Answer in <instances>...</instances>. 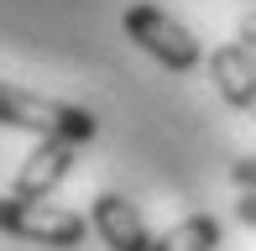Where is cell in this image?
Listing matches in <instances>:
<instances>
[{
  "label": "cell",
  "instance_id": "6da1fadb",
  "mask_svg": "<svg viewBox=\"0 0 256 251\" xmlns=\"http://www.w3.org/2000/svg\"><path fill=\"white\" fill-rule=\"evenodd\" d=\"M0 126L32 131V136H42V142H74V146H89L100 136L94 110L32 94V89H16V84H0Z\"/></svg>",
  "mask_w": 256,
  "mask_h": 251
},
{
  "label": "cell",
  "instance_id": "7a4b0ae2",
  "mask_svg": "<svg viewBox=\"0 0 256 251\" xmlns=\"http://www.w3.org/2000/svg\"><path fill=\"white\" fill-rule=\"evenodd\" d=\"M0 236L10 241H32L48 251H74L89 236V220L74 210H58L48 199H21V194H0Z\"/></svg>",
  "mask_w": 256,
  "mask_h": 251
},
{
  "label": "cell",
  "instance_id": "3957f363",
  "mask_svg": "<svg viewBox=\"0 0 256 251\" xmlns=\"http://www.w3.org/2000/svg\"><path fill=\"white\" fill-rule=\"evenodd\" d=\"M120 26L146 58H157L162 68H172V74H194V68L204 63L199 37H194L183 21H172L168 10H157V6H131L120 16Z\"/></svg>",
  "mask_w": 256,
  "mask_h": 251
},
{
  "label": "cell",
  "instance_id": "277c9868",
  "mask_svg": "<svg viewBox=\"0 0 256 251\" xmlns=\"http://www.w3.org/2000/svg\"><path fill=\"white\" fill-rule=\"evenodd\" d=\"M89 225L110 251H152L157 236H146V220L136 214V204L126 194H100L94 210H89Z\"/></svg>",
  "mask_w": 256,
  "mask_h": 251
},
{
  "label": "cell",
  "instance_id": "5b68a950",
  "mask_svg": "<svg viewBox=\"0 0 256 251\" xmlns=\"http://www.w3.org/2000/svg\"><path fill=\"white\" fill-rule=\"evenodd\" d=\"M209 78H214L220 100L230 110H256V52L246 42H225L209 58Z\"/></svg>",
  "mask_w": 256,
  "mask_h": 251
},
{
  "label": "cell",
  "instance_id": "8992f818",
  "mask_svg": "<svg viewBox=\"0 0 256 251\" xmlns=\"http://www.w3.org/2000/svg\"><path fill=\"white\" fill-rule=\"evenodd\" d=\"M74 142H37L32 146V157L21 162L16 184H10V194H21V199H48V194L68 178V168H74Z\"/></svg>",
  "mask_w": 256,
  "mask_h": 251
},
{
  "label": "cell",
  "instance_id": "52a82bcc",
  "mask_svg": "<svg viewBox=\"0 0 256 251\" xmlns=\"http://www.w3.org/2000/svg\"><path fill=\"white\" fill-rule=\"evenodd\" d=\"M152 251H220V220L214 214H188L172 230H162Z\"/></svg>",
  "mask_w": 256,
  "mask_h": 251
},
{
  "label": "cell",
  "instance_id": "ba28073f",
  "mask_svg": "<svg viewBox=\"0 0 256 251\" xmlns=\"http://www.w3.org/2000/svg\"><path fill=\"white\" fill-rule=\"evenodd\" d=\"M230 178L240 184V194H256V152H246L236 168H230Z\"/></svg>",
  "mask_w": 256,
  "mask_h": 251
},
{
  "label": "cell",
  "instance_id": "9c48e42d",
  "mask_svg": "<svg viewBox=\"0 0 256 251\" xmlns=\"http://www.w3.org/2000/svg\"><path fill=\"white\" fill-rule=\"evenodd\" d=\"M240 42H246V48H256V10H246V16H240V32H236Z\"/></svg>",
  "mask_w": 256,
  "mask_h": 251
},
{
  "label": "cell",
  "instance_id": "30bf717a",
  "mask_svg": "<svg viewBox=\"0 0 256 251\" xmlns=\"http://www.w3.org/2000/svg\"><path fill=\"white\" fill-rule=\"evenodd\" d=\"M251 116H256V110H251Z\"/></svg>",
  "mask_w": 256,
  "mask_h": 251
},
{
  "label": "cell",
  "instance_id": "8fae6325",
  "mask_svg": "<svg viewBox=\"0 0 256 251\" xmlns=\"http://www.w3.org/2000/svg\"><path fill=\"white\" fill-rule=\"evenodd\" d=\"M251 52H256V48H251Z\"/></svg>",
  "mask_w": 256,
  "mask_h": 251
}]
</instances>
